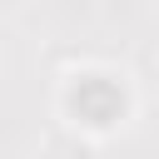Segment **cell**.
<instances>
[{
    "mask_svg": "<svg viewBox=\"0 0 159 159\" xmlns=\"http://www.w3.org/2000/svg\"><path fill=\"white\" fill-rule=\"evenodd\" d=\"M119 104H124V99H119V89H114V84H104V80H89V84H80V89H75V109H84L94 124H109V119L119 114Z\"/></svg>",
    "mask_w": 159,
    "mask_h": 159,
    "instance_id": "6da1fadb",
    "label": "cell"
}]
</instances>
